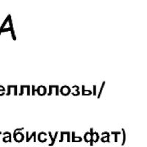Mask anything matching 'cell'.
<instances>
[{"instance_id":"6da1fadb","label":"cell","mask_w":147,"mask_h":147,"mask_svg":"<svg viewBox=\"0 0 147 147\" xmlns=\"http://www.w3.org/2000/svg\"><path fill=\"white\" fill-rule=\"evenodd\" d=\"M105 82H103V84H102V88H101V89H100V91H99V95H98V99H99V98H100L101 94H102V90H103L104 85H105Z\"/></svg>"},{"instance_id":"7a4b0ae2","label":"cell","mask_w":147,"mask_h":147,"mask_svg":"<svg viewBox=\"0 0 147 147\" xmlns=\"http://www.w3.org/2000/svg\"><path fill=\"white\" fill-rule=\"evenodd\" d=\"M96 85H94V95H96Z\"/></svg>"}]
</instances>
